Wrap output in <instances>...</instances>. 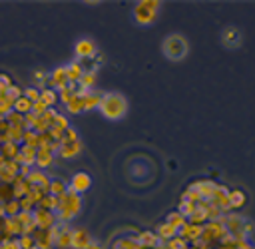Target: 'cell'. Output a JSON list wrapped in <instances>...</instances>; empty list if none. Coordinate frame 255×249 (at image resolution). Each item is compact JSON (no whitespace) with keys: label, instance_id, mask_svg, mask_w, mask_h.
Returning <instances> with one entry per match:
<instances>
[{"label":"cell","instance_id":"cell-1","mask_svg":"<svg viewBox=\"0 0 255 249\" xmlns=\"http://www.w3.org/2000/svg\"><path fill=\"white\" fill-rule=\"evenodd\" d=\"M98 108H100L102 116H106L108 120H120L128 112V102H126V98L122 94L108 92V94H102V100H100Z\"/></svg>","mask_w":255,"mask_h":249},{"label":"cell","instance_id":"cell-2","mask_svg":"<svg viewBox=\"0 0 255 249\" xmlns=\"http://www.w3.org/2000/svg\"><path fill=\"white\" fill-rule=\"evenodd\" d=\"M80 207H82V197L78 193L70 191V189L64 195L58 197V211H60L58 217L62 221H70L72 217H76L78 211H80Z\"/></svg>","mask_w":255,"mask_h":249},{"label":"cell","instance_id":"cell-3","mask_svg":"<svg viewBox=\"0 0 255 249\" xmlns=\"http://www.w3.org/2000/svg\"><path fill=\"white\" fill-rule=\"evenodd\" d=\"M161 48H163L165 58H169V60H173V62L183 60L185 54H187V42H185V38L179 36V34H169V36L163 40V46H161Z\"/></svg>","mask_w":255,"mask_h":249},{"label":"cell","instance_id":"cell-4","mask_svg":"<svg viewBox=\"0 0 255 249\" xmlns=\"http://www.w3.org/2000/svg\"><path fill=\"white\" fill-rule=\"evenodd\" d=\"M157 10H159V2L157 0H143V2H137L135 8H133V16L139 24H151L153 18L157 16Z\"/></svg>","mask_w":255,"mask_h":249},{"label":"cell","instance_id":"cell-5","mask_svg":"<svg viewBox=\"0 0 255 249\" xmlns=\"http://www.w3.org/2000/svg\"><path fill=\"white\" fill-rule=\"evenodd\" d=\"M32 215H34V221H36V229H50V227H54L56 217H54L52 211L36 207V211H32Z\"/></svg>","mask_w":255,"mask_h":249},{"label":"cell","instance_id":"cell-6","mask_svg":"<svg viewBox=\"0 0 255 249\" xmlns=\"http://www.w3.org/2000/svg\"><path fill=\"white\" fill-rule=\"evenodd\" d=\"M20 165L16 161H4L0 165V183H14V179L18 177Z\"/></svg>","mask_w":255,"mask_h":249},{"label":"cell","instance_id":"cell-7","mask_svg":"<svg viewBox=\"0 0 255 249\" xmlns=\"http://www.w3.org/2000/svg\"><path fill=\"white\" fill-rule=\"evenodd\" d=\"M90 243H92V239H90V233L86 229L72 231V243H70V247H74V249H88Z\"/></svg>","mask_w":255,"mask_h":249},{"label":"cell","instance_id":"cell-8","mask_svg":"<svg viewBox=\"0 0 255 249\" xmlns=\"http://www.w3.org/2000/svg\"><path fill=\"white\" fill-rule=\"evenodd\" d=\"M90 183H92V179H90V175L88 173H76L74 175V179H72V183H70V191H74V193H82V191H86L88 187H90Z\"/></svg>","mask_w":255,"mask_h":249},{"label":"cell","instance_id":"cell-9","mask_svg":"<svg viewBox=\"0 0 255 249\" xmlns=\"http://www.w3.org/2000/svg\"><path fill=\"white\" fill-rule=\"evenodd\" d=\"M179 233H181V239L183 241H189V239H193V241H197L199 237H201V233H203V227L201 225H183L181 229H179Z\"/></svg>","mask_w":255,"mask_h":249},{"label":"cell","instance_id":"cell-10","mask_svg":"<svg viewBox=\"0 0 255 249\" xmlns=\"http://www.w3.org/2000/svg\"><path fill=\"white\" fill-rule=\"evenodd\" d=\"M76 54H78L80 58H92V56H96V46H94V42H92V40H80V42L76 44Z\"/></svg>","mask_w":255,"mask_h":249},{"label":"cell","instance_id":"cell-11","mask_svg":"<svg viewBox=\"0 0 255 249\" xmlns=\"http://www.w3.org/2000/svg\"><path fill=\"white\" fill-rule=\"evenodd\" d=\"M82 151V143H80V139H76V141H68V143H62L60 145V155L62 157H74V155H78Z\"/></svg>","mask_w":255,"mask_h":249},{"label":"cell","instance_id":"cell-12","mask_svg":"<svg viewBox=\"0 0 255 249\" xmlns=\"http://www.w3.org/2000/svg\"><path fill=\"white\" fill-rule=\"evenodd\" d=\"M4 231H6V237L10 239L12 235H22V227H20V221L18 217H4Z\"/></svg>","mask_w":255,"mask_h":249},{"label":"cell","instance_id":"cell-13","mask_svg":"<svg viewBox=\"0 0 255 249\" xmlns=\"http://www.w3.org/2000/svg\"><path fill=\"white\" fill-rule=\"evenodd\" d=\"M223 44L229 46V48H235L241 44V32L237 28H227L223 32Z\"/></svg>","mask_w":255,"mask_h":249},{"label":"cell","instance_id":"cell-14","mask_svg":"<svg viewBox=\"0 0 255 249\" xmlns=\"http://www.w3.org/2000/svg\"><path fill=\"white\" fill-rule=\"evenodd\" d=\"M50 84L56 86L58 90L64 88V86L68 84V72H66V68H56V70L50 74Z\"/></svg>","mask_w":255,"mask_h":249},{"label":"cell","instance_id":"cell-15","mask_svg":"<svg viewBox=\"0 0 255 249\" xmlns=\"http://www.w3.org/2000/svg\"><path fill=\"white\" fill-rule=\"evenodd\" d=\"M66 110H68L70 114H80L82 110H86V108H84V96H82L80 92H76V96H72V100L66 104Z\"/></svg>","mask_w":255,"mask_h":249},{"label":"cell","instance_id":"cell-16","mask_svg":"<svg viewBox=\"0 0 255 249\" xmlns=\"http://www.w3.org/2000/svg\"><path fill=\"white\" fill-rule=\"evenodd\" d=\"M54 159V153L46 147H38V153H36V165L38 167H48Z\"/></svg>","mask_w":255,"mask_h":249},{"label":"cell","instance_id":"cell-17","mask_svg":"<svg viewBox=\"0 0 255 249\" xmlns=\"http://www.w3.org/2000/svg\"><path fill=\"white\" fill-rule=\"evenodd\" d=\"M18 145L16 143H12V141H6V143H2V149H0V153H2V157L6 159V161H14L16 159V155H18Z\"/></svg>","mask_w":255,"mask_h":249},{"label":"cell","instance_id":"cell-18","mask_svg":"<svg viewBox=\"0 0 255 249\" xmlns=\"http://www.w3.org/2000/svg\"><path fill=\"white\" fill-rule=\"evenodd\" d=\"M137 243H139V247H157L159 245V239L153 233L145 231V233H139L137 235Z\"/></svg>","mask_w":255,"mask_h":249},{"label":"cell","instance_id":"cell-19","mask_svg":"<svg viewBox=\"0 0 255 249\" xmlns=\"http://www.w3.org/2000/svg\"><path fill=\"white\" fill-rule=\"evenodd\" d=\"M70 243H72V231L66 225H62L60 227V233L56 237V245L58 247H70Z\"/></svg>","mask_w":255,"mask_h":249},{"label":"cell","instance_id":"cell-20","mask_svg":"<svg viewBox=\"0 0 255 249\" xmlns=\"http://www.w3.org/2000/svg\"><path fill=\"white\" fill-rule=\"evenodd\" d=\"M56 100H58V94H56L54 90H50V88H44V90L40 92V102H42L46 108H52V106L56 104Z\"/></svg>","mask_w":255,"mask_h":249},{"label":"cell","instance_id":"cell-21","mask_svg":"<svg viewBox=\"0 0 255 249\" xmlns=\"http://www.w3.org/2000/svg\"><path fill=\"white\" fill-rule=\"evenodd\" d=\"M14 112H18V114H22V116H26V114H30L32 112V102L28 100V98H18L16 102H14V108H12Z\"/></svg>","mask_w":255,"mask_h":249},{"label":"cell","instance_id":"cell-22","mask_svg":"<svg viewBox=\"0 0 255 249\" xmlns=\"http://www.w3.org/2000/svg\"><path fill=\"white\" fill-rule=\"evenodd\" d=\"M66 72H68V82H74V84H78L80 82V78H82V74H84V70H82V66L80 64H70L68 68H66Z\"/></svg>","mask_w":255,"mask_h":249},{"label":"cell","instance_id":"cell-23","mask_svg":"<svg viewBox=\"0 0 255 249\" xmlns=\"http://www.w3.org/2000/svg\"><path fill=\"white\" fill-rule=\"evenodd\" d=\"M68 189H66V183L62 181V179H50V195H54V197H60V195H64Z\"/></svg>","mask_w":255,"mask_h":249},{"label":"cell","instance_id":"cell-24","mask_svg":"<svg viewBox=\"0 0 255 249\" xmlns=\"http://www.w3.org/2000/svg\"><path fill=\"white\" fill-rule=\"evenodd\" d=\"M38 207H42V209H48V211H52V209H58V197H54V195L46 193V195L42 197V201L38 203Z\"/></svg>","mask_w":255,"mask_h":249},{"label":"cell","instance_id":"cell-25","mask_svg":"<svg viewBox=\"0 0 255 249\" xmlns=\"http://www.w3.org/2000/svg\"><path fill=\"white\" fill-rule=\"evenodd\" d=\"M243 203H245L243 191H231V193H229V207H231V209H237V207H241Z\"/></svg>","mask_w":255,"mask_h":249},{"label":"cell","instance_id":"cell-26","mask_svg":"<svg viewBox=\"0 0 255 249\" xmlns=\"http://www.w3.org/2000/svg\"><path fill=\"white\" fill-rule=\"evenodd\" d=\"M4 213H6V217H16L20 213V201L10 199L8 203H4Z\"/></svg>","mask_w":255,"mask_h":249},{"label":"cell","instance_id":"cell-27","mask_svg":"<svg viewBox=\"0 0 255 249\" xmlns=\"http://www.w3.org/2000/svg\"><path fill=\"white\" fill-rule=\"evenodd\" d=\"M175 233H177V229H175V227H171L169 223H161V225H157V235H159L161 239L175 237Z\"/></svg>","mask_w":255,"mask_h":249},{"label":"cell","instance_id":"cell-28","mask_svg":"<svg viewBox=\"0 0 255 249\" xmlns=\"http://www.w3.org/2000/svg\"><path fill=\"white\" fill-rule=\"evenodd\" d=\"M10 199H14L12 183H0V201H2V203H8Z\"/></svg>","mask_w":255,"mask_h":249},{"label":"cell","instance_id":"cell-29","mask_svg":"<svg viewBox=\"0 0 255 249\" xmlns=\"http://www.w3.org/2000/svg\"><path fill=\"white\" fill-rule=\"evenodd\" d=\"M167 223L171 227H175V229H181L185 225V217L181 213H171V215H167Z\"/></svg>","mask_w":255,"mask_h":249},{"label":"cell","instance_id":"cell-30","mask_svg":"<svg viewBox=\"0 0 255 249\" xmlns=\"http://www.w3.org/2000/svg\"><path fill=\"white\" fill-rule=\"evenodd\" d=\"M116 249H141L137 239H120L116 243Z\"/></svg>","mask_w":255,"mask_h":249},{"label":"cell","instance_id":"cell-31","mask_svg":"<svg viewBox=\"0 0 255 249\" xmlns=\"http://www.w3.org/2000/svg\"><path fill=\"white\" fill-rule=\"evenodd\" d=\"M52 127H54V129H58V131L68 129V120H66V116L56 114V118H54V122H52Z\"/></svg>","mask_w":255,"mask_h":249},{"label":"cell","instance_id":"cell-32","mask_svg":"<svg viewBox=\"0 0 255 249\" xmlns=\"http://www.w3.org/2000/svg\"><path fill=\"white\" fill-rule=\"evenodd\" d=\"M4 96H6V98L12 102V104H14L18 98H22V92H20V88H18V86H14V84H12V86H10V88L4 92Z\"/></svg>","mask_w":255,"mask_h":249},{"label":"cell","instance_id":"cell-33","mask_svg":"<svg viewBox=\"0 0 255 249\" xmlns=\"http://www.w3.org/2000/svg\"><path fill=\"white\" fill-rule=\"evenodd\" d=\"M24 98H28L32 104H36V102L40 100V90H36V88H26V90H24Z\"/></svg>","mask_w":255,"mask_h":249},{"label":"cell","instance_id":"cell-34","mask_svg":"<svg viewBox=\"0 0 255 249\" xmlns=\"http://www.w3.org/2000/svg\"><path fill=\"white\" fill-rule=\"evenodd\" d=\"M76 139H78L76 131H74L72 127H68V129H64V133H62V137H60V143H68V141H76Z\"/></svg>","mask_w":255,"mask_h":249},{"label":"cell","instance_id":"cell-35","mask_svg":"<svg viewBox=\"0 0 255 249\" xmlns=\"http://www.w3.org/2000/svg\"><path fill=\"white\" fill-rule=\"evenodd\" d=\"M18 243H20V249H30V247H34V237L32 235H20Z\"/></svg>","mask_w":255,"mask_h":249},{"label":"cell","instance_id":"cell-36","mask_svg":"<svg viewBox=\"0 0 255 249\" xmlns=\"http://www.w3.org/2000/svg\"><path fill=\"white\" fill-rule=\"evenodd\" d=\"M12 86V80H10V76L8 74H0V96L8 90Z\"/></svg>","mask_w":255,"mask_h":249},{"label":"cell","instance_id":"cell-37","mask_svg":"<svg viewBox=\"0 0 255 249\" xmlns=\"http://www.w3.org/2000/svg\"><path fill=\"white\" fill-rule=\"evenodd\" d=\"M18 201H20V211H30V213H32V207H34L36 203H34L30 197H22V199H18Z\"/></svg>","mask_w":255,"mask_h":249},{"label":"cell","instance_id":"cell-38","mask_svg":"<svg viewBox=\"0 0 255 249\" xmlns=\"http://www.w3.org/2000/svg\"><path fill=\"white\" fill-rule=\"evenodd\" d=\"M167 249H185V241L181 239V237H173L169 243H167Z\"/></svg>","mask_w":255,"mask_h":249},{"label":"cell","instance_id":"cell-39","mask_svg":"<svg viewBox=\"0 0 255 249\" xmlns=\"http://www.w3.org/2000/svg\"><path fill=\"white\" fill-rule=\"evenodd\" d=\"M0 249H20V243L18 239H6L0 243Z\"/></svg>","mask_w":255,"mask_h":249},{"label":"cell","instance_id":"cell-40","mask_svg":"<svg viewBox=\"0 0 255 249\" xmlns=\"http://www.w3.org/2000/svg\"><path fill=\"white\" fill-rule=\"evenodd\" d=\"M8 237H6V231H4V217H0V243L2 241H6Z\"/></svg>","mask_w":255,"mask_h":249},{"label":"cell","instance_id":"cell-41","mask_svg":"<svg viewBox=\"0 0 255 249\" xmlns=\"http://www.w3.org/2000/svg\"><path fill=\"white\" fill-rule=\"evenodd\" d=\"M88 249H102V245H100L98 241H92V243L88 245Z\"/></svg>","mask_w":255,"mask_h":249},{"label":"cell","instance_id":"cell-42","mask_svg":"<svg viewBox=\"0 0 255 249\" xmlns=\"http://www.w3.org/2000/svg\"><path fill=\"white\" fill-rule=\"evenodd\" d=\"M30 249H38V247H36V245H34V247H30Z\"/></svg>","mask_w":255,"mask_h":249}]
</instances>
